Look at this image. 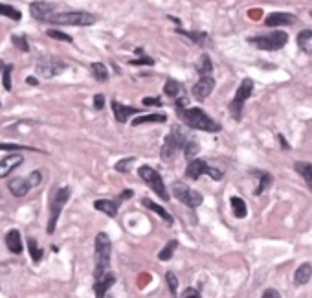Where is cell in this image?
Wrapping results in <instances>:
<instances>
[{
  "label": "cell",
  "instance_id": "obj_24",
  "mask_svg": "<svg viewBox=\"0 0 312 298\" xmlns=\"http://www.w3.org/2000/svg\"><path fill=\"white\" fill-rule=\"evenodd\" d=\"M6 247L7 250L13 252V254H21L22 252V237H21V232L17 229H11L6 234Z\"/></svg>",
  "mask_w": 312,
  "mask_h": 298
},
{
  "label": "cell",
  "instance_id": "obj_17",
  "mask_svg": "<svg viewBox=\"0 0 312 298\" xmlns=\"http://www.w3.org/2000/svg\"><path fill=\"white\" fill-rule=\"evenodd\" d=\"M298 21V17L292 13H283V11H276V13L266 15L264 24L270 26V28H278V26H290Z\"/></svg>",
  "mask_w": 312,
  "mask_h": 298
},
{
  "label": "cell",
  "instance_id": "obj_6",
  "mask_svg": "<svg viewBox=\"0 0 312 298\" xmlns=\"http://www.w3.org/2000/svg\"><path fill=\"white\" fill-rule=\"evenodd\" d=\"M288 42V33L286 32H272L266 35H257V37H248V44L255 46L257 50H264V52H278Z\"/></svg>",
  "mask_w": 312,
  "mask_h": 298
},
{
  "label": "cell",
  "instance_id": "obj_52",
  "mask_svg": "<svg viewBox=\"0 0 312 298\" xmlns=\"http://www.w3.org/2000/svg\"><path fill=\"white\" fill-rule=\"evenodd\" d=\"M4 66H6V65H4V63H2V59H0V72L4 70Z\"/></svg>",
  "mask_w": 312,
  "mask_h": 298
},
{
  "label": "cell",
  "instance_id": "obj_40",
  "mask_svg": "<svg viewBox=\"0 0 312 298\" xmlns=\"http://www.w3.org/2000/svg\"><path fill=\"white\" fill-rule=\"evenodd\" d=\"M46 35H48L50 39H56V41H62V42H74V39H72V37H70L68 33H62V32H59V30H48V32H46Z\"/></svg>",
  "mask_w": 312,
  "mask_h": 298
},
{
  "label": "cell",
  "instance_id": "obj_36",
  "mask_svg": "<svg viewBox=\"0 0 312 298\" xmlns=\"http://www.w3.org/2000/svg\"><path fill=\"white\" fill-rule=\"evenodd\" d=\"M136 162V157H125V159H121L119 162H116V171H119V173H129L131 171V166Z\"/></svg>",
  "mask_w": 312,
  "mask_h": 298
},
{
  "label": "cell",
  "instance_id": "obj_32",
  "mask_svg": "<svg viewBox=\"0 0 312 298\" xmlns=\"http://www.w3.org/2000/svg\"><path fill=\"white\" fill-rule=\"evenodd\" d=\"M176 249H178V241H176V239H171V241L167 243L166 247L158 252V260L160 262H169V260L173 258L174 250Z\"/></svg>",
  "mask_w": 312,
  "mask_h": 298
},
{
  "label": "cell",
  "instance_id": "obj_50",
  "mask_svg": "<svg viewBox=\"0 0 312 298\" xmlns=\"http://www.w3.org/2000/svg\"><path fill=\"white\" fill-rule=\"evenodd\" d=\"M167 19H169V21H173L174 24H178V28H180V24H182V22H180V19H176V17H171V15H169V17H167Z\"/></svg>",
  "mask_w": 312,
  "mask_h": 298
},
{
  "label": "cell",
  "instance_id": "obj_41",
  "mask_svg": "<svg viewBox=\"0 0 312 298\" xmlns=\"http://www.w3.org/2000/svg\"><path fill=\"white\" fill-rule=\"evenodd\" d=\"M0 149L2 151H37L35 147H29V146H21V144H2L0 142Z\"/></svg>",
  "mask_w": 312,
  "mask_h": 298
},
{
  "label": "cell",
  "instance_id": "obj_13",
  "mask_svg": "<svg viewBox=\"0 0 312 298\" xmlns=\"http://www.w3.org/2000/svg\"><path fill=\"white\" fill-rule=\"evenodd\" d=\"M29 13L35 21L39 22H50L52 15L56 13V6L50 4V2H44V0H37V2H31L29 4Z\"/></svg>",
  "mask_w": 312,
  "mask_h": 298
},
{
  "label": "cell",
  "instance_id": "obj_11",
  "mask_svg": "<svg viewBox=\"0 0 312 298\" xmlns=\"http://www.w3.org/2000/svg\"><path fill=\"white\" fill-rule=\"evenodd\" d=\"M202 175H209L213 180H221L224 177L221 169H217V167H211L206 162V160L202 159H193L191 162H187V167H186V177L189 180H199Z\"/></svg>",
  "mask_w": 312,
  "mask_h": 298
},
{
  "label": "cell",
  "instance_id": "obj_25",
  "mask_svg": "<svg viewBox=\"0 0 312 298\" xmlns=\"http://www.w3.org/2000/svg\"><path fill=\"white\" fill-rule=\"evenodd\" d=\"M142 204H143L145 208L153 210L154 214H158L160 217H162V219H164V221H166L167 225H169V227H171V225H173V223H174L173 215L169 214V212H167V210L164 208V206H160V204H156V202L151 201V199H147V197H143V199H142Z\"/></svg>",
  "mask_w": 312,
  "mask_h": 298
},
{
  "label": "cell",
  "instance_id": "obj_21",
  "mask_svg": "<svg viewBox=\"0 0 312 298\" xmlns=\"http://www.w3.org/2000/svg\"><path fill=\"white\" fill-rule=\"evenodd\" d=\"M167 114L164 112H153V114H138L132 120V127H138L143 124H166Z\"/></svg>",
  "mask_w": 312,
  "mask_h": 298
},
{
  "label": "cell",
  "instance_id": "obj_30",
  "mask_svg": "<svg viewBox=\"0 0 312 298\" xmlns=\"http://www.w3.org/2000/svg\"><path fill=\"white\" fill-rule=\"evenodd\" d=\"M90 72H92V76H94V79L99 81V83H105V81L109 79V68L105 66L103 63H97V61L92 63Z\"/></svg>",
  "mask_w": 312,
  "mask_h": 298
},
{
  "label": "cell",
  "instance_id": "obj_47",
  "mask_svg": "<svg viewBox=\"0 0 312 298\" xmlns=\"http://www.w3.org/2000/svg\"><path fill=\"white\" fill-rule=\"evenodd\" d=\"M261 298H281V295H279L278 289H266Z\"/></svg>",
  "mask_w": 312,
  "mask_h": 298
},
{
  "label": "cell",
  "instance_id": "obj_48",
  "mask_svg": "<svg viewBox=\"0 0 312 298\" xmlns=\"http://www.w3.org/2000/svg\"><path fill=\"white\" fill-rule=\"evenodd\" d=\"M278 140H279V146L283 147L284 151H288V149H290V144H288V142H286V138H284L283 134H279V136H278Z\"/></svg>",
  "mask_w": 312,
  "mask_h": 298
},
{
  "label": "cell",
  "instance_id": "obj_31",
  "mask_svg": "<svg viewBox=\"0 0 312 298\" xmlns=\"http://www.w3.org/2000/svg\"><path fill=\"white\" fill-rule=\"evenodd\" d=\"M182 151H184V157L187 159V162H191V160H193L195 157L199 155V151H200V146H199V142H197L195 138H189L186 142V146H184V149H182Z\"/></svg>",
  "mask_w": 312,
  "mask_h": 298
},
{
  "label": "cell",
  "instance_id": "obj_20",
  "mask_svg": "<svg viewBox=\"0 0 312 298\" xmlns=\"http://www.w3.org/2000/svg\"><path fill=\"white\" fill-rule=\"evenodd\" d=\"M252 175L257 177V188L254 190V194L255 195H263L268 188L272 186V182H274V177H272L268 171H261V169H252Z\"/></svg>",
  "mask_w": 312,
  "mask_h": 298
},
{
  "label": "cell",
  "instance_id": "obj_10",
  "mask_svg": "<svg viewBox=\"0 0 312 298\" xmlns=\"http://www.w3.org/2000/svg\"><path fill=\"white\" fill-rule=\"evenodd\" d=\"M66 63L59 59V57H54V56H42L37 65H35V72L39 74L41 77L44 79H52V77H57L59 74H62L64 70H66Z\"/></svg>",
  "mask_w": 312,
  "mask_h": 298
},
{
  "label": "cell",
  "instance_id": "obj_23",
  "mask_svg": "<svg viewBox=\"0 0 312 298\" xmlns=\"http://www.w3.org/2000/svg\"><path fill=\"white\" fill-rule=\"evenodd\" d=\"M294 171L305 180L307 188L312 192V164L311 162H307V160H298V162L294 164Z\"/></svg>",
  "mask_w": 312,
  "mask_h": 298
},
{
  "label": "cell",
  "instance_id": "obj_53",
  "mask_svg": "<svg viewBox=\"0 0 312 298\" xmlns=\"http://www.w3.org/2000/svg\"><path fill=\"white\" fill-rule=\"evenodd\" d=\"M311 17H312V9H311Z\"/></svg>",
  "mask_w": 312,
  "mask_h": 298
},
{
  "label": "cell",
  "instance_id": "obj_1",
  "mask_svg": "<svg viewBox=\"0 0 312 298\" xmlns=\"http://www.w3.org/2000/svg\"><path fill=\"white\" fill-rule=\"evenodd\" d=\"M186 105L187 98H178L174 101L176 116L182 120V124H186L189 129H197V131L221 132V124L211 118L204 109H200V107H186Z\"/></svg>",
  "mask_w": 312,
  "mask_h": 298
},
{
  "label": "cell",
  "instance_id": "obj_22",
  "mask_svg": "<svg viewBox=\"0 0 312 298\" xmlns=\"http://www.w3.org/2000/svg\"><path fill=\"white\" fill-rule=\"evenodd\" d=\"M94 208L97 210V212H103L105 215H109V217H116L118 215V208H119V202L114 199V201H111V199H97V201H94Z\"/></svg>",
  "mask_w": 312,
  "mask_h": 298
},
{
  "label": "cell",
  "instance_id": "obj_39",
  "mask_svg": "<svg viewBox=\"0 0 312 298\" xmlns=\"http://www.w3.org/2000/svg\"><path fill=\"white\" fill-rule=\"evenodd\" d=\"M166 282H167V285H169L171 295L176 297V293H178V278H176V274H174L173 270H167L166 272Z\"/></svg>",
  "mask_w": 312,
  "mask_h": 298
},
{
  "label": "cell",
  "instance_id": "obj_34",
  "mask_svg": "<svg viewBox=\"0 0 312 298\" xmlns=\"http://www.w3.org/2000/svg\"><path fill=\"white\" fill-rule=\"evenodd\" d=\"M28 249H29V256L33 260V264H39L42 260V249L37 245V239H35V237H28Z\"/></svg>",
  "mask_w": 312,
  "mask_h": 298
},
{
  "label": "cell",
  "instance_id": "obj_5",
  "mask_svg": "<svg viewBox=\"0 0 312 298\" xmlns=\"http://www.w3.org/2000/svg\"><path fill=\"white\" fill-rule=\"evenodd\" d=\"M254 79L252 77H244L241 85L237 87V92L233 99L229 101L228 109H229V114H231V118L235 120V122H241L243 120V109H244V103H246V99L252 96V92H254Z\"/></svg>",
  "mask_w": 312,
  "mask_h": 298
},
{
  "label": "cell",
  "instance_id": "obj_46",
  "mask_svg": "<svg viewBox=\"0 0 312 298\" xmlns=\"http://www.w3.org/2000/svg\"><path fill=\"white\" fill-rule=\"evenodd\" d=\"M132 195H134V192H132V190H123V192H121V194L118 195V199H116V201H118L119 204H121L123 201H127V199H131Z\"/></svg>",
  "mask_w": 312,
  "mask_h": 298
},
{
  "label": "cell",
  "instance_id": "obj_29",
  "mask_svg": "<svg viewBox=\"0 0 312 298\" xmlns=\"http://www.w3.org/2000/svg\"><path fill=\"white\" fill-rule=\"evenodd\" d=\"M229 202H231V210H233V215H235L237 219H244V217L248 215V208H246V202H244L243 197L233 195V197L229 199Z\"/></svg>",
  "mask_w": 312,
  "mask_h": 298
},
{
  "label": "cell",
  "instance_id": "obj_35",
  "mask_svg": "<svg viewBox=\"0 0 312 298\" xmlns=\"http://www.w3.org/2000/svg\"><path fill=\"white\" fill-rule=\"evenodd\" d=\"M0 15H4V17H9L11 21H21V19H22L21 11H19L17 7L9 6V4H0Z\"/></svg>",
  "mask_w": 312,
  "mask_h": 298
},
{
  "label": "cell",
  "instance_id": "obj_3",
  "mask_svg": "<svg viewBox=\"0 0 312 298\" xmlns=\"http://www.w3.org/2000/svg\"><path fill=\"white\" fill-rule=\"evenodd\" d=\"M70 195H72V190L70 186H61L56 188L52 192V197H50V217H48V227H46V232L50 236L56 232L57 229V221H59V215H61L64 204L68 202Z\"/></svg>",
  "mask_w": 312,
  "mask_h": 298
},
{
  "label": "cell",
  "instance_id": "obj_27",
  "mask_svg": "<svg viewBox=\"0 0 312 298\" xmlns=\"http://www.w3.org/2000/svg\"><path fill=\"white\" fill-rule=\"evenodd\" d=\"M195 70H197V74L200 77L204 76H211V72H213V63H211V57L208 54H202L199 57V61L195 65Z\"/></svg>",
  "mask_w": 312,
  "mask_h": 298
},
{
  "label": "cell",
  "instance_id": "obj_8",
  "mask_svg": "<svg viewBox=\"0 0 312 298\" xmlns=\"http://www.w3.org/2000/svg\"><path fill=\"white\" fill-rule=\"evenodd\" d=\"M138 175L140 179L145 182L147 186L153 190L154 194L158 195L162 201H169L171 199V195L167 192L166 184H164V179H162V175L151 166H140L138 167Z\"/></svg>",
  "mask_w": 312,
  "mask_h": 298
},
{
  "label": "cell",
  "instance_id": "obj_19",
  "mask_svg": "<svg viewBox=\"0 0 312 298\" xmlns=\"http://www.w3.org/2000/svg\"><path fill=\"white\" fill-rule=\"evenodd\" d=\"M114 284H116V276H114V272H107L103 278L94 280V295H96V298H105L107 291H109Z\"/></svg>",
  "mask_w": 312,
  "mask_h": 298
},
{
  "label": "cell",
  "instance_id": "obj_33",
  "mask_svg": "<svg viewBox=\"0 0 312 298\" xmlns=\"http://www.w3.org/2000/svg\"><path fill=\"white\" fill-rule=\"evenodd\" d=\"M182 92V83L174 81V79H167L164 85V94L167 98H178V94Z\"/></svg>",
  "mask_w": 312,
  "mask_h": 298
},
{
  "label": "cell",
  "instance_id": "obj_45",
  "mask_svg": "<svg viewBox=\"0 0 312 298\" xmlns=\"http://www.w3.org/2000/svg\"><path fill=\"white\" fill-rule=\"evenodd\" d=\"M182 298H202V297H200V293L197 291L195 287H187L186 291L182 293Z\"/></svg>",
  "mask_w": 312,
  "mask_h": 298
},
{
  "label": "cell",
  "instance_id": "obj_42",
  "mask_svg": "<svg viewBox=\"0 0 312 298\" xmlns=\"http://www.w3.org/2000/svg\"><path fill=\"white\" fill-rule=\"evenodd\" d=\"M129 65H132V66H153L154 59L149 56H140L138 59H131Z\"/></svg>",
  "mask_w": 312,
  "mask_h": 298
},
{
  "label": "cell",
  "instance_id": "obj_16",
  "mask_svg": "<svg viewBox=\"0 0 312 298\" xmlns=\"http://www.w3.org/2000/svg\"><path fill=\"white\" fill-rule=\"evenodd\" d=\"M22 162H24V157L21 153H9L7 157H4L0 160V179H6L13 169L21 166Z\"/></svg>",
  "mask_w": 312,
  "mask_h": 298
},
{
  "label": "cell",
  "instance_id": "obj_4",
  "mask_svg": "<svg viewBox=\"0 0 312 298\" xmlns=\"http://www.w3.org/2000/svg\"><path fill=\"white\" fill-rule=\"evenodd\" d=\"M187 140H189V136L182 131L178 125L173 127L171 132H169L166 138H164V146H162V149H160V159L164 160V162H171V160L176 157V153L184 149Z\"/></svg>",
  "mask_w": 312,
  "mask_h": 298
},
{
  "label": "cell",
  "instance_id": "obj_28",
  "mask_svg": "<svg viewBox=\"0 0 312 298\" xmlns=\"http://www.w3.org/2000/svg\"><path fill=\"white\" fill-rule=\"evenodd\" d=\"M296 41H298V46L305 54H312V30H301L296 37Z\"/></svg>",
  "mask_w": 312,
  "mask_h": 298
},
{
  "label": "cell",
  "instance_id": "obj_12",
  "mask_svg": "<svg viewBox=\"0 0 312 298\" xmlns=\"http://www.w3.org/2000/svg\"><path fill=\"white\" fill-rule=\"evenodd\" d=\"M171 190H173V195L178 199L180 202H184L187 208H199L202 204V201H204V197H202L200 192H197V190H193V188H189L187 184H184V182H173V186H171Z\"/></svg>",
  "mask_w": 312,
  "mask_h": 298
},
{
  "label": "cell",
  "instance_id": "obj_37",
  "mask_svg": "<svg viewBox=\"0 0 312 298\" xmlns=\"http://www.w3.org/2000/svg\"><path fill=\"white\" fill-rule=\"evenodd\" d=\"M11 72H13V65H6L4 70H2V85H4V89H6L7 92L13 89V83H11Z\"/></svg>",
  "mask_w": 312,
  "mask_h": 298
},
{
  "label": "cell",
  "instance_id": "obj_7",
  "mask_svg": "<svg viewBox=\"0 0 312 298\" xmlns=\"http://www.w3.org/2000/svg\"><path fill=\"white\" fill-rule=\"evenodd\" d=\"M97 17L88 13V11H61L54 13L50 22L59 24V26H92L96 24Z\"/></svg>",
  "mask_w": 312,
  "mask_h": 298
},
{
  "label": "cell",
  "instance_id": "obj_38",
  "mask_svg": "<svg viewBox=\"0 0 312 298\" xmlns=\"http://www.w3.org/2000/svg\"><path fill=\"white\" fill-rule=\"evenodd\" d=\"M11 42L15 44V48L24 52V54H28L29 52V44H28V39L24 37V35H13L11 37Z\"/></svg>",
  "mask_w": 312,
  "mask_h": 298
},
{
  "label": "cell",
  "instance_id": "obj_18",
  "mask_svg": "<svg viewBox=\"0 0 312 298\" xmlns=\"http://www.w3.org/2000/svg\"><path fill=\"white\" fill-rule=\"evenodd\" d=\"M176 33L182 35V37H186V39H189V41L195 42V44H199L200 48H208V46H211V37H209L206 32H187V30L176 28Z\"/></svg>",
  "mask_w": 312,
  "mask_h": 298
},
{
  "label": "cell",
  "instance_id": "obj_9",
  "mask_svg": "<svg viewBox=\"0 0 312 298\" xmlns=\"http://www.w3.org/2000/svg\"><path fill=\"white\" fill-rule=\"evenodd\" d=\"M42 182V171L41 169H35L24 179V177H15V179L9 180V192L15 195V197H24V195L29 194L31 188H37Z\"/></svg>",
  "mask_w": 312,
  "mask_h": 298
},
{
  "label": "cell",
  "instance_id": "obj_43",
  "mask_svg": "<svg viewBox=\"0 0 312 298\" xmlns=\"http://www.w3.org/2000/svg\"><path fill=\"white\" fill-rule=\"evenodd\" d=\"M142 103H143V107H162V99L156 96H147L142 99Z\"/></svg>",
  "mask_w": 312,
  "mask_h": 298
},
{
  "label": "cell",
  "instance_id": "obj_26",
  "mask_svg": "<svg viewBox=\"0 0 312 298\" xmlns=\"http://www.w3.org/2000/svg\"><path fill=\"white\" fill-rule=\"evenodd\" d=\"M312 278V265L311 264H301L294 272V284L296 285H305L311 282Z\"/></svg>",
  "mask_w": 312,
  "mask_h": 298
},
{
  "label": "cell",
  "instance_id": "obj_51",
  "mask_svg": "<svg viewBox=\"0 0 312 298\" xmlns=\"http://www.w3.org/2000/svg\"><path fill=\"white\" fill-rule=\"evenodd\" d=\"M136 56H143V48H136Z\"/></svg>",
  "mask_w": 312,
  "mask_h": 298
},
{
  "label": "cell",
  "instance_id": "obj_49",
  "mask_svg": "<svg viewBox=\"0 0 312 298\" xmlns=\"http://www.w3.org/2000/svg\"><path fill=\"white\" fill-rule=\"evenodd\" d=\"M26 81H28V85H31V87H37V85H39V81H37V79H35L33 76H29L28 79H26Z\"/></svg>",
  "mask_w": 312,
  "mask_h": 298
},
{
  "label": "cell",
  "instance_id": "obj_44",
  "mask_svg": "<svg viewBox=\"0 0 312 298\" xmlns=\"http://www.w3.org/2000/svg\"><path fill=\"white\" fill-rule=\"evenodd\" d=\"M94 109H96V111H103L105 109V96L103 94H96V96H94Z\"/></svg>",
  "mask_w": 312,
  "mask_h": 298
},
{
  "label": "cell",
  "instance_id": "obj_2",
  "mask_svg": "<svg viewBox=\"0 0 312 298\" xmlns=\"http://www.w3.org/2000/svg\"><path fill=\"white\" fill-rule=\"evenodd\" d=\"M111 256H112V241L109 234L99 232L94 241V280L103 278L107 272H111Z\"/></svg>",
  "mask_w": 312,
  "mask_h": 298
},
{
  "label": "cell",
  "instance_id": "obj_15",
  "mask_svg": "<svg viewBox=\"0 0 312 298\" xmlns=\"http://www.w3.org/2000/svg\"><path fill=\"white\" fill-rule=\"evenodd\" d=\"M111 107H112V112H114V118H116V122H119V124H127L129 118H134V116H138L140 112H142V109L119 103L118 99H112Z\"/></svg>",
  "mask_w": 312,
  "mask_h": 298
},
{
  "label": "cell",
  "instance_id": "obj_14",
  "mask_svg": "<svg viewBox=\"0 0 312 298\" xmlns=\"http://www.w3.org/2000/svg\"><path fill=\"white\" fill-rule=\"evenodd\" d=\"M213 89H215V79H213L211 76H204L193 85L191 94H193V98L197 99V101H200L202 103V101H206V99H208V96L213 92Z\"/></svg>",
  "mask_w": 312,
  "mask_h": 298
}]
</instances>
